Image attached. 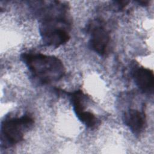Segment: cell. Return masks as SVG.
I'll return each mask as SVG.
<instances>
[{
  "instance_id": "1",
  "label": "cell",
  "mask_w": 154,
  "mask_h": 154,
  "mask_svg": "<svg viewBox=\"0 0 154 154\" xmlns=\"http://www.w3.org/2000/svg\"><path fill=\"white\" fill-rule=\"evenodd\" d=\"M21 59L35 79L43 84L57 81L65 73L62 61L55 56L25 52L22 54Z\"/></svg>"
},
{
  "instance_id": "2",
  "label": "cell",
  "mask_w": 154,
  "mask_h": 154,
  "mask_svg": "<svg viewBox=\"0 0 154 154\" xmlns=\"http://www.w3.org/2000/svg\"><path fill=\"white\" fill-rule=\"evenodd\" d=\"M70 29V23L63 5L57 12L48 11L43 17L40 25V34L45 45L57 48L69 41Z\"/></svg>"
},
{
  "instance_id": "3",
  "label": "cell",
  "mask_w": 154,
  "mask_h": 154,
  "mask_svg": "<svg viewBox=\"0 0 154 154\" xmlns=\"http://www.w3.org/2000/svg\"><path fill=\"white\" fill-rule=\"evenodd\" d=\"M34 120L29 115L20 117L7 118L1 123L2 138L9 145H14L23 140L24 134L32 126Z\"/></svg>"
},
{
  "instance_id": "4",
  "label": "cell",
  "mask_w": 154,
  "mask_h": 154,
  "mask_svg": "<svg viewBox=\"0 0 154 154\" xmlns=\"http://www.w3.org/2000/svg\"><path fill=\"white\" fill-rule=\"evenodd\" d=\"M90 48L100 56H104L108 51L110 36L102 23L95 20L90 24Z\"/></svg>"
},
{
  "instance_id": "5",
  "label": "cell",
  "mask_w": 154,
  "mask_h": 154,
  "mask_svg": "<svg viewBox=\"0 0 154 154\" xmlns=\"http://www.w3.org/2000/svg\"><path fill=\"white\" fill-rule=\"evenodd\" d=\"M123 122L134 135H139L144 128L146 116L144 112L131 109L124 114Z\"/></svg>"
},
{
  "instance_id": "6",
  "label": "cell",
  "mask_w": 154,
  "mask_h": 154,
  "mask_svg": "<svg viewBox=\"0 0 154 154\" xmlns=\"http://www.w3.org/2000/svg\"><path fill=\"white\" fill-rule=\"evenodd\" d=\"M133 77L135 84L143 93L152 94L154 87V76L153 71L144 67L136 69Z\"/></svg>"
},
{
  "instance_id": "7",
  "label": "cell",
  "mask_w": 154,
  "mask_h": 154,
  "mask_svg": "<svg viewBox=\"0 0 154 154\" xmlns=\"http://www.w3.org/2000/svg\"><path fill=\"white\" fill-rule=\"evenodd\" d=\"M69 97L72 102L74 112L76 116L79 117L85 111L84 106V100L85 96L81 90H76L72 93H69Z\"/></svg>"
},
{
  "instance_id": "8",
  "label": "cell",
  "mask_w": 154,
  "mask_h": 154,
  "mask_svg": "<svg viewBox=\"0 0 154 154\" xmlns=\"http://www.w3.org/2000/svg\"><path fill=\"white\" fill-rule=\"evenodd\" d=\"M115 3H116L119 7V9H123L125 8L127 4L129 3L128 1H116Z\"/></svg>"
},
{
  "instance_id": "9",
  "label": "cell",
  "mask_w": 154,
  "mask_h": 154,
  "mask_svg": "<svg viewBox=\"0 0 154 154\" xmlns=\"http://www.w3.org/2000/svg\"><path fill=\"white\" fill-rule=\"evenodd\" d=\"M137 2L138 4H140L141 5L146 6V5H148V4L149 3V1H138Z\"/></svg>"
}]
</instances>
